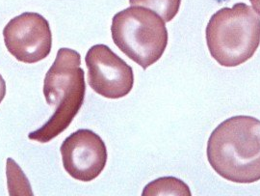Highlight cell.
Returning <instances> with one entry per match:
<instances>
[{
	"label": "cell",
	"instance_id": "obj_12",
	"mask_svg": "<svg viewBox=\"0 0 260 196\" xmlns=\"http://www.w3.org/2000/svg\"><path fill=\"white\" fill-rule=\"evenodd\" d=\"M253 10L260 15V0H250Z\"/></svg>",
	"mask_w": 260,
	"mask_h": 196
},
{
	"label": "cell",
	"instance_id": "obj_11",
	"mask_svg": "<svg viewBox=\"0 0 260 196\" xmlns=\"http://www.w3.org/2000/svg\"><path fill=\"white\" fill-rule=\"evenodd\" d=\"M6 95V82L2 75H0V103L4 100Z\"/></svg>",
	"mask_w": 260,
	"mask_h": 196
},
{
	"label": "cell",
	"instance_id": "obj_3",
	"mask_svg": "<svg viewBox=\"0 0 260 196\" xmlns=\"http://www.w3.org/2000/svg\"><path fill=\"white\" fill-rule=\"evenodd\" d=\"M205 37L210 54L220 65H242L259 47V16L243 2L224 7L209 19Z\"/></svg>",
	"mask_w": 260,
	"mask_h": 196
},
{
	"label": "cell",
	"instance_id": "obj_5",
	"mask_svg": "<svg viewBox=\"0 0 260 196\" xmlns=\"http://www.w3.org/2000/svg\"><path fill=\"white\" fill-rule=\"evenodd\" d=\"M3 37L8 51L22 63H38L51 51V29L38 13L25 12L11 19L3 29Z\"/></svg>",
	"mask_w": 260,
	"mask_h": 196
},
{
	"label": "cell",
	"instance_id": "obj_9",
	"mask_svg": "<svg viewBox=\"0 0 260 196\" xmlns=\"http://www.w3.org/2000/svg\"><path fill=\"white\" fill-rule=\"evenodd\" d=\"M132 6H144L157 13L165 22L176 18L179 11L181 0H129Z\"/></svg>",
	"mask_w": 260,
	"mask_h": 196
},
{
	"label": "cell",
	"instance_id": "obj_2",
	"mask_svg": "<svg viewBox=\"0 0 260 196\" xmlns=\"http://www.w3.org/2000/svg\"><path fill=\"white\" fill-rule=\"evenodd\" d=\"M81 55L71 48H60L55 61L49 68L44 81V95L55 111L39 130L28 134V138L47 143L57 137L75 119L83 104L86 83Z\"/></svg>",
	"mask_w": 260,
	"mask_h": 196
},
{
	"label": "cell",
	"instance_id": "obj_10",
	"mask_svg": "<svg viewBox=\"0 0 260 196\" xmlns=\"http://www.w3.org/2000/svg\"><path fill=\"white\" fill-rule=\"evenodd\" d=\"M6 171H7L8 181L16 180V183H14L12 186L9 187V193L11 195H14L15 188L16 189H22L23 188L26 194L33 195V192L31 190V186L28 183L27 178L23 174V172L21 171V169L17 164V162H15L12 159H7Z\"/></svg>",
	"mask_w": 260,
	"mask_h": 196
},
{
	"label": "cell",
	"instance_id": "obj_6",
	"mask_svg": "<svg viewBox=\"0 0 260 196\" xmlns=\"http://www.w3.org/2000/svg\"><path fill=\"white\" fill-rule=\"evenodd\" d=\"M88 82L95 93L107 99H121L134 85L133 69L105 45H95L85 56Z\"/></svg>",
	"mask_w": 260,
	"mask_h": 196
},
{
	"label": "cell",
	"instance_id": "obj_7",
	"mask_svg": "<svg viewBox=\"0 0 260 196\" xmlns=\"http://www.w3.org/2000/svg\"><path fill=\"white\" fill-rule=\"evenodd\" d=\"M63 165L71 177L91 182L105 168L107 149L102 137L91 130H78L66 138L61 145Z\"/></svg>",
	"mask_w": 260,
	"mask_h": 196
},
{
	"label": "cell",
	"instance_id": "obj_4",
	"mask_svg": "<svg viewBox=\"0 0 260 196\" xmlns=\"http://www.w3.org/2000/svg\"><path fill=\"white\" fill-rule=\"evenodd\" d=\"M111 34L115 45L144 70L162 57L169 40L165 21L141 6L117 13L112 19Z\"/></svg>",
	"mask_w": 260,
	"mask_h": 196
},
{
	"label": "cell",
	"instance_id": "obj_1",
	"mask_svg": "<svg viewBox=\"0 0 260 196\" xmlns=\"http://www.w3.org/2000/svg\"><path fill=\"white\" fill-rule=\"evenodd\" d=\"M206 155L215 172L228 181H259L260 120L238 115L222 122L209 136Z\"/></svg>",
	"mask_w": 260,
	"mask_h": 196
},
{
	"label": "cell",
	"instance_id": "obj_8",
	"mask_svg": "<svg viewBox=\"0 0 260 196\" xmlns=\"http://www.w3.org/2000/svg\"><path fill=\"white\" fill-rule=\"evenodd\" d=\"M192 195L190 188L180 179L175 177L159 178L144 188L143 196Z\"/></svg>",
	"mask_w": 260,
	"mask_h": 196
}]
</instances>
